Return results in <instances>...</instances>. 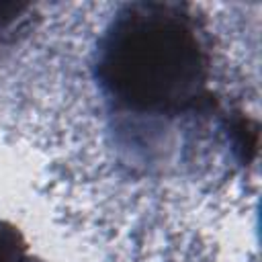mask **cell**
Instances as JSON below:
<instances>
[{"mask_svg": "<svg viewBox=\"0 0 262 262\" xmlns=\"http://www.w3.org/2000/svg\"><path fill=\"white\" fill-rule=\"evenodd\" d=\"M98 80L121 106L174 115L194 106L207 84L196 25L176 4L125 6L98 45Z\"/></svg>", "mask_w": 262, "mask_h": 262, "instance_id": "obj_1", "label": "cell"}, {"mask_svg": "<svg viewBox=\"0 0 262 262\" xmlns=\"http://www.w3.org/2000/svg\"><path fill=\"white\" fill-rule=\"evenodd\" d=\"M27 10H29V4L0 2V43L6 41L14 33V29L25 25Z\"/></svg>", "mask_w": 262, "mask_h": 262, "instance_id": "obj_2", "label": "cell"}, {"mask_svg": "<svg viewBox=\"0 0 262 262\" xmlns=\"http://www.w3.org/2000/svg\"><path fill=\"white\" fill-rule=\"evenodd\" d=\"M0 262H33L25 256V246L12 229L0 227Z\"/></svg>", "mask_w": 262, "mask_h": 262, "instance_id": "obj_3", "label": "cell"}]
</instances>
